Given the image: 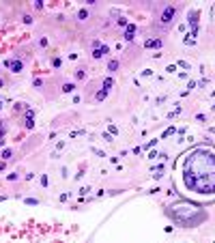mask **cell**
<instances>
[{"mask_svg":"<svg viewBox=\"0 0 215 243\" xmlns=\"http://www.w3.org/2000/svg\"><path fill=\"white\" fill-rule=\"evenodd\" d=\"M103 54H108V47H99V50L95 52V58H101Z\"/></svg>","mask_w":215,"mask_h":243,"instance_id":"obj_5","label":"cell"},{"mask_svg":"<svg viewBox=\"0 0 215 243\" xmlns=\"http://www.w3.org/2000/svg\"><path fill=\"white\" fill-rule=\"evenodd\" d=\"M116 67H118V60H110V65H108V69H110V71H114Z\"/></svg>","mask_w":215,"mask_h":243,"instance_id":"obj_6","label":"cell"},{"mask_svg":"<svg viewBox=\"0 0 215 243\" xmlns=\"http://www.w3.org/2000/svg\"><path fill=\"white\" fill-rule=\"evenodd\" d=\"M11 67H13V71H19V69H22V65H19V62H13Z\"/></svg>","mask_w":215,"mask_h":243,"instance_id":"obj_8","label":"cell"},{"mask_svg":"<svg viewBox=\"0 0 215 243\" xmlns=\"http://www.w3.org/2000/svg\"><path fill=\"white\" fill-rule=\"evenodd\" d=\"M78 17H80V19H86V17H88V11H80V15H78Z\"/></svg>","mask_w":215,"mask_h":243,"instance_id":"obj_7","label":"cell"},{"mask_svg":"<svg viewBox=\"0 0 215 243\" xmlns=\"http://www.w3.org/2000/svg\"><path fill=\"white\" fill-rule=\"evenodd\" d=\"M174 15H176V7H172V5H170V7H166L163 13H161V24H170Z\"/></svg>","mask_w":215,"mask_h":243,"instance_id":"obj_3","label":"cell"},{"mask_svg":"<svg viewBox=\"0 0 215 243\" xmlns=\"http://www.w3.org/2000/svg\"><path fill=\"white\" fill-rule=\"evenodd\" d=\"M168 215L172 217L176 224H181V226H185V228L198 226L200 222L207 220V213H204L200 207H196L194 202H185V200L179 202V204H174V207H170V209H168Z\"/></svg>","mask_w":215,"mask_h":243,"instance_id":"obj_2","label":"cell"},{"mask_svg":"<svg viewBox=\"0 0 215 243\" xmlns=\"http://www.w3.org/2000/svg\"><path fill=\"white\" fill-rule=\"evenodd\" d=\"M146 47H161V39H153V41H146Z\"/></svg>","mask_w":215,"mask_h":243,"instance_id":"obj_4","label":"cell"},{"mask_svg":"<svg viewBox=\"0 0 215 243\" xmlns=\"http://www.w3.org/2000/svg\"><path fill=\"white\" fill-rule=\"evenodd\" d=\"M174 187L192 202L215 200V147L198 144L174 161Z\"/></svg>","mask_w":215,"mask_h":243,"instance_id":"obj_1","label":"cell"}]
</instances>
